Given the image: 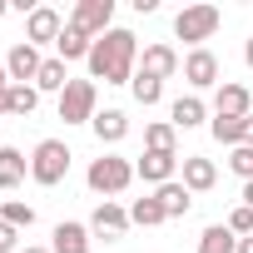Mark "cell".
<instances>
[{
    "label": "cell",
    "instance_id": "6da1fadb",
    "mask_svg": "<svg viewBox=\"0 0 253 253\" xmlns=\"http://www.w3.org/2000/svg\"><path fill=\"white\" fill-rule=\"evenodd\" d=\"M84 65H89V80H104V84H129V80H134V70H139V40H134V30L114 25L109 35H99Z\"/></svg>",
    "mask_w": 253,
    "mask_h": 253
},
{
    "label": "cell",
    "instance_id": "7a4b0ae2",
    "mask_svg": "<svg viewBox=\"0 0 253 253\" xmlns=\"http://www.w3.org/2000/svg\"><path fill=\"white\" fill-rule=\"evenodd\" d=\"M84 184H89L94 194L114 199V194H124V189L134 184V159H124V154H99V159H89Z\"/></svg>",
    "mask_w": 253,
    "mask_h": 253
},
{
    "label": "cell",
    "instance_id": "3957f363",
    "mask_svg": "<svg viewBox=\"0 0 253 253\" xmlns=\"http://www.w3.org/2000/svg\"><path fill=\"white\" fill-rule=\"evenodd\" d=\"M70 144L65 139H40L35 149H30V179L40 184V189H55V184H65V174H70Z\"/></svg>",
    "mask_w": 253,
    "mask_h": 253
},
{
    "label": "cell",
    "instance_id": "277c9868",
    "mask_svg": "<svg viewBox=\"0 0 253 253\" xmlns=\"http://www.w3.org/2000/svg\"><path fill=\"white\" fill-rule=\"evenodd\" d=\"M218 5H184L179 15H174V40H184V45H194V50H204L213 35H218Z\"/></svg>",
    "mask_w": 253,
    "mask_h": 253
},
{
    "label": "cell",
    "instance_id": "5b68a950",
    "mask_svg": "<svg viewBox=\"0 0 253 253\" xmlns=\"http://www.w3.org/2000/svg\"><path fill=\"white\" fill-rule=\"evenodd\" d=\"M94 114H99V89H94V80H70L65 94H60V119H65V124H94Z\"/></svg>",
    "mask_w": 253,
    "mask_h": 253
},
{
    "label": "cell",
    "instance_id": "8992f818",
    "mask_svg": "<svg viewBox=\"0 0 253 253\" xmlns=\"http://www.w3.org/2000/svg\"><path fill=\"white\" fill-rule=\"evenodd\" d=\"M70 25H75V30H84L89 40L109 35V30H114V0H75Z\"/></svg>",
    "mask_w": 253,
    "mask_h": 253
},
{
    "label": "cell",
    "instance_id": "52a82bcc",
    "mask_svg": "<svg viewBox=\"0 0 253 253\" xmlns=\"http://www.w3.org/2000/svg\"><path fill=\"white\" fill-rule=\"evenodd\" d=\"M65 15L55 10V5H30V15H25V40L40 50V45H60V35H65Z\"/></svg>",
    "mask_w": 253,
    "mask_h": 253
},
{
    "label": "cell",
    "instance_id": "ba28073f",
    "mask_svg": "<svg viewBox=\"0 0 253 253\" xmlns=\"http://www.w3.org/2000/svg\"><path fill=\"white\" fill-rule=\"evenodd\" d=\"M134 179H144L149 189L174 184V179H179V154H154V149H144V154L134 159Z\"/></svg>",
    "mask_w": 253,
    "mask_h": 253
},
{
    "label": "cell",
    "instance_id": "9c48e42d",
    "mask_svg": "<svg viewBox=\"0 0 253 253\" xmlns=\"http://www.w3.org/2000/svg\"><path fill=\"white\" fill-rule=\"evenodd\" d=\"M89 233H99V238L119 243L124 233H129V209H124V204H114V199L94 204V213H89Z\"/></svg>",
    "mask_w": 253,
    "mask_h": 253
},
{
    "label": "cell",
    "instance_id": "30bf717a",
    "mask_svg": "<svg viewBox=\"0 0 253 253\" xmlns=\"http://www.w3.org/2000/svg\"><path fill=\"white\" fill-rule=\"evenodd\" d=\"M218 75H223V65H218V55H213L209 45H204V50H189V55H184V80H189L194 89H213V84H223Z\"/></svg>",
    "mask_w": 253,
    "mask_h": 253
},
{
    "label": "cell",
    "instance_id": "8fae6325",
    "mask_svg": "<svg viewBox=\"0 0 253 253\" xmlns=\"http://www.w3.org/2000/svg\"><path fill=\"white\" fill-rule=\"evenodd\" d=\"M179 70H184V60H179V50H174V45L154 40V45H144V50H139V75L169 80V75H179Z\"/></svg>",
    "mask_w": 253,
    "mask_h": 253
},
{
    "label": "cell",
    "instance_id": "7c38bea8",
    "mask_svg": "<svg viewBox=\"0 0 253 253\" xmlns=\"http://www.w3.org/2000/svg\"><path fill=\"white\" fill-rule=\"evenodd\" d=\"M40 65H45V55H40V50H35L30 40H15V50L5 55V70H10V84H35Z\"/></svg>",
    "mask_w": 253,
    "mask_h": 253
},
{
    "label": "cell",
    "instance_id": "4fadbf2b",
    "mask_svg": "<svg viewBox=\"0 0 253 253\" xmlns=\"http://www.w3.org/2000/svg\"><path fill=\"white\" fill-rule=\"evenodd\" d=\"M213 114H228V119H248V114H253V94H248L243 84L223 80V84H218V94H213Z\"/></svg>",
    "mask_w": 253,
    "mask_h": 253
},
{
    "label": "cell",
    "instance_id": "5bb4252c",
    "mask_svg": "<svg viewBox=\"0 0 253 253\" xmlns=\"http://www.w3.org/2000/svg\"><path fill=\"white\" fill-rule=\"evenodd\" d=\"M50 238H55L50 253H89V223H80V218H60Z\"/></svg>",
    "mask_w": 253,
    "mask_h": 253
},
{
    "label": "cell",
    "instance_id": "9a60e30c",
    "mask_svg": "<svg viewBox=\"0 0 253 253\" xmlns=\"http://www.w3.org/2000/svg\"><path fill=\"white\" fill-rule=\"evenodd\" d=\"M218 184V164L204 159V154H184V189L189 194H209Z\"/></svg>",
    "mask_w": 253,
    "mask_h": 253
},
{
    "label": "cell",
    "instance_id": "2e32d148",
    "mask_svg": "<svg viewBox=\"0 0 253 253\" xmlns=\"http://www.w3.org/2000/svg\"><path fill=\"white\" fill-rule=\"evenodd\" d=\"M30 179V154L25 149H0V194H10V189H20Z\"/></svg>",
    "mask_w": 253,
    "mask_h": 253
},
{
    "label": "cell",
    "instance_id": "e0dca14e",
    "mask_svg": "<svg viewBox=\"0 0 253 253\" xmlns=\"http://www.w3.org/2000/svg\"><path fill=\"white\" fill-rule=\"evenodd\" d=\"M204 119H209V104H204L199 94H179V99L169 104V124H174V129H199Z\"/></svg>",
    "mask_w": 253,
    "mask_h": 253
},
{
    "label": "cell",
    "instance_id": "ac0fdd59",
    "mask_svg": "<svg viewBox=\"0 0 253 253\" xmlns=\"http://www.w3.org/2000/svg\"><path fill=\"white\" fill-rule=\"evenodd\" d=\"M89 129H94V139H99V144H119L124 134H129V114H124V109H99Z\"/></svg>",
    "mask_w": 253,
    "mask_h": 253
},
{
    "label": "cell",
    "instance_id": "d6986e66",
    "mask_svg": "<svg viewBox=\"0 0 253 253\" xmlns=\"http://www.w3.org/2000/svg\"><path fill=\"white\" fill-rule=\"evenodd\" d=\"M65 84H70L65 60H60V55H45V65H40V75H35V89H40V94H65Z\"/></svg>",
    "mask_w": 253,
    "mask_h": 253
},
{
    "label": "cell",
    "instance_id": "ffe728a7",
    "mask_svg": "<svg viewBox=\"0 0 253 253\" xmlns=\"http://www.w3.org/2000/svg\"><path fill=\"white\" fill-rule=\"evenodd\" d=\"M154 199L164 204V218H184V213L194 209V194L184 189V179H174V184H164V189H154Z\"/></svg>",
    "mask_w": 253,
    "mask_h": 253
},
{
    "label": "cell",
    "instance_id": "44dd1931",
    "mask_svg": "<svg viewBox=\"0 0 253 253\" xmlns=\"http://www.w3.org/2000/svg\"><path fill=\"white\" fill-rule=\"evenodd\" d=\"M89 50H94V40L84 35V30H75V25H65V35H60V45H55V55L70 65V60H89Z\"/></svg>",
    "mask_w": 253,
    "mask_h": 253
},
{
    "label": "cell",
    "instance_id": "7402d4cb",
    "mask_svg": "<svg viewBox=\"0 0 253 253\" xmlns=\"http://www.w3.org/2000/svg\"><path fill=\"white\" fill-rule=\"evenodd\" d=\"M194 253H238V238L228 233V223H209L199 233V248Z\"/></svg>",
    "mask_w": 253,
    "mask_h": 253
},
{
    "label": "cell",
    "instance_id": "603a6c76",
    "mask_svg": "<svg viewBox=\"0 0 253 253\" xmlns=\"http://www.w3.org/2000/svg\"><path fill=\"white\" fill-rule=\"evenodd\" d=\"M243 129H248V119H228V114H213V119H209V134H213L218 144H228V149L243 144Z\"/></svg>",
    "mask_w": 253,
    "mask_h": 253
},
{
    "label": "cell",
    "instance_id": "cb8c5ba5",
    "mask_svg": "<svg viewBox=\"0 0 253 253\" xmlns=\"http://www.w3.org/2000/svg\"><path fill=\"white\" fill-rule=\"evenodd\" d=\"M174 144H179V129L169 119H154L149 129H144V149H154V154H174Z\"/></svg>",
    "mask_w": 253,
    "mask_h": 253
},
{
    "label": "cell",
    "instance_id": "d4e9b609",
    "mask_svg": "<svg viewBox=\"0 0 253 253\" xmlns=\"http://www.w3.org/2000/svg\"><path fill=\"white\" fill-rule=\"evenodd\" d=\"M129 223H139V228H159V223H169V218H164V204H159L154 194H144V199H134Z\"/></svg>",
    "mask_w": 253,
    "mask_h": 253
},
{
    "label": "cell",
    "instance_id": "484cf974",
    "mask_svg": "<svg viewBox=\"0 0 253 253\" xmlns=\"http://www.w3.org/2000/svg\"><path fill=\"white\" fill-rule=\"evenodd\" d=\"M129 94H134V104H144V109H149V104H159V99H164V80H154V75H139V70H134Z\"/></svg>",
    "mask_w": 253,
    "mask_h": 253
},
{
    "label": "cell",
    "instance_id": "4316f807",
    "mask_svg": "<svg viewBox=\"0 0 253 253\" xmlns=\"http://www.w3.org/2000/svg\"><path fill=\"white\" fill-rule=\"evenodd\" d=\"M0 218H5L10 228H20V233L35 228V209H30L25 199H0Z\"/></svg>",
    "mask_w": 253,
    "mask_h": 253
},
{
    "label": "cell",
    "instance_id": "83f0119b",
    "mask_svg": "<svg viewBox=\"0 0 253 253\" xmlns=\"http://www.w3.org/2000/svg\"><path fill=\"white\" fill-rule=\"evenodd\" d=\"M35 109H40V89H35V84H10V114L25 119V114H35Z\"/></svg>",
    "mask_w": 253,
    "mask_h": 253
},
{
    "label": "cell",
    "instance_id": "f1b7e54d",
    "mask_svg": "<svg viewBox=\"0 0 253 253\" xmlns=\"http://www.w3.org/2000/svg\"><path fill=\"white\" fill-rule=\"evenodd\" d=\"M223 223H228V233H233V238H253V209H248V204H238Z\"/></svg>",
    "mask_w": 253,
    "mask_h": 253
},
{
    "label": "cell",
    "instance_id": "f546056e",
    "mask_svg": "<svg viewBox=\"0 0 253 253\" xmlns=\"http://www.w3.org/2000/svg\"><path fill=\"white\" fill-rule=\"evenodd\" d=\"M228 169H233V174H238V179L248 184V179H253V149H248V144L228 149Z\"/></svg>",
    "mask_w": 253,
    "mask_h": 253
},
{
    "label": "cell",
    "instance_id": "4dcf8cb0",
    "mask_svg": "<svg viewBox=\"0 0 253 253\" xmlns=\"http://www.w3.org/2000/svg\"><path fill=\"white\" fill-rule=\"evenodd\" d=\"M0 253H20V228H10L0 218Z\"/></svg>",
    "mask_w": 253,
    "mask_h": 253
},
{
    "label": "cell",
    "instance_id": "1f68e13d",
    "mask_svg": "<svg viewBox=\"0 0 253 253\" xmlns=\"http://www.w3.org/2000/svg\"><path fill=\"white\" fill-rule=\"evenodd\" d=\"M10 89V70H5V60H0V94Z\"/></svg>",
    "mask_w": 253,
    "mask_h": 253
},
{
    "label": "cell",
    "instance_id": "d6a6232c",
    "mask_svg": "<svg viewBox=\"0 0 253 253\" xmlns=\"http://www.w3.org/2000/svg\"><path fill=\"white\" fill-rule=\"evenodd\" d=\"M243 65L253 70V35H248V45H243Z\"/></svg>",
    "mask_w": 253,
    "mask_h": 253
},
{
    "label": "cell",
    "instance_id": "836d02e7",
    "mask_svg": "<svg viewBox=\"0 0 253 253\" xmlns=\"http://www.w3.org/2000/svg\"><path fill=\"white\" fill-rule=\"evenodd\" d=\"M243 144L253 149V114H248V129H243Z\"/></svg>",
    "mask_w": 253,
    "mask_h": 253
},
{
    "label": "cell",
    "instance_id": "e575fe53",
    "mask_svg": "<svg viewBox=\"0 0 253 253\" xmlns=\"http://www.w3.org/2000/svg\"><path fill=\"white\" fill-rule=\"evenodd\" d=\"M243 204H248V209H253V179H248V184H243Z\"/></svg>",
    "mask_w": 253,
    "mask_h": 253
},
{
    "label": "cell",
    "instance_id": "d590c367",
    "mask_svg": "<svg viewBox=\"0 0 253 253\" xmlns=\"http://www.w3.org/2000/svg\"><path fill=\"white\" fill-rule=\"evenodd\" d=\"M20 253H50V248H45V243H25Z\"/></svg>",
    "mask_w": 253,
    "mask_h": 253
},
{
    "label": "cell",
    "instance_id": "8d00e7d4",
    "mask_svg": "<svg viewBox=\"0 0 253 253\" xmlns=\"http://www.w3.org/2000/svg\"><path fill=\"white\" fill-rule=\"evenodd\" d=\"M238 253H253V238H238Z\"/></svg>",
    "mask_w": 253,
    "mask_h": 253
},
{
    "label": "cell",
    "instance_id": "74e56055",
    "mask_svg": "<svg viewBox=\"0 0 253 253\" xmlns=\"http://www.w3.org/2000/svg\"><path fill=\"white\" fill-rule=\"evenodd\" d=\"M5 15H10V5H5V0H0V20H5Z\"/></svg>",
    "mask_w": 253,
    "mask_h": 253
},
{
    "label": "cell",
    "instance_id": "f35d334b",
    "mask_svg": "<svg viewBox=\"0 0 253 253\" xmlns=\"http://www.w3.org/2000/svg\"><path fill=\"white\" fill-rule=\"evenodd\" d=\"M0 149H5V134H0Z\"/></svg>",
    "mask_w": 253,
    "mask_h": 253
}]
</instances>
